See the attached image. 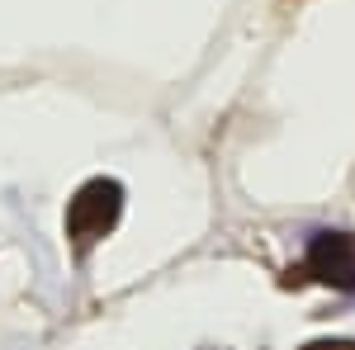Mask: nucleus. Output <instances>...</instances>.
Wrapping results in <instances>:
<instances>
[{
    "label": "nucleus",
    "mask_w": 355,
    "mask_h": 350,
    "mask_svg": "<svg viewBox=\"0 0 355 350\" xmlns=\"http://www.w3.org/2000/svg\"><path fill=\"white\" fill-rule=\"evenodd\" d=\"M119 209H123L119 180H90V185L76 189V199H71V209H67V232L81 246L95 242V237H105L114 222H119Z\"/></svg>",
    "instance_id": "obj_1"
},
{
    "label": "nucleus",
    "mask_w": 355,
    "mask_h": 350,
    "mask_svg": "<svg viewBox=\"0 0 355 350\" xmlns=\"http://www.w3.org/2000/svg\"><path fill=\"white\" fill-rule=\"evenodd\" d=\"M308 274L331 289H355V237L351 232H318L308 246Z\"/></svg>",
    "instance_id": "obj_2"
},
{
    "label": "nucleus",
    "mask_w": 355,
    "mask_h": 350,
    "mask_svg": "<svg viewBox=\"0 0 355 350\" xmlns=\"http://www.w3.org/2000/svg\"><path fill=\"white\" fill-rule=\"evenodd\" d=\"M303 350H355V341H313V346Z\"/></svg>",
    "instance_id": "obj_3"
}]
</instances>
